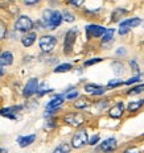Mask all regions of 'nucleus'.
Returning <instances> with one entry per match:
<instances>
[{"label":"nucleus","mask_w":144,"mask_h":153,"mask_svg":"<svg viewBox=\"0 0 144 153\" xmlns=\"http://www.w3.org/2000/svg\"><path fill=\"white\" fill-rule=\"evenodd\" d=\"M36 40H37V33L36 32L29 30V32H25L20 41H21V44H23L24 48H31L34 42H36Z\"/></svg>","instance_id":"obj_12"},{"label":"nucleus","mask_w":144,"mask_h":153,"mask_svg":"<svg viewBox=\"0 0 144 153\" xmlns=\"http://www.w3.org/2000/svg\"><path fill=\"white\" fill-rule=\"evenodd\" d=\"M104 30H106V28L102 27V25H99V24H89V25L85 27L86 37H87L89 40L102 37V34L104 33Z\"/></svg>","instance_id":"obj_6"},{"label":"nucleus","mask_w":144,"mask_h":153,"mask_svg":"<svg viewBox=\"0 0 144 153\" xmlns=\"http://www.w3.org/2000/svg\"><path fill=\"white\" fill-rule=\"evenodd\" d=\"M90 104H91L90 100L85 97H79L78 99L74 102V107L77 108V110H85V108L90 107Z\"/></svg>","instance_id":"obj_18"},{"label":"nucleus","mask_w":144,"mask_h":153,"mask_svg":"<svg viewBox=\"0 0 144 153\" xmlns=\"http://www.w3.org/2000/svg\"><path fill=\"white\" fill-rule=\"evenodd\" d=\"M140 81V75L137 74L135 76H132V78H130V79H127L126 82H124V85H127V86H130V85H134V83H137V82Z\"/></svg>","instance_id":"obj_31"},{"label":"nucleus","mask_w":144,"mask_h":153,"mask_svg":"<svg viewBox=\"0 0 144 153\" xmlns=\"http://www.w3.org/2000/svg\"><path fill=\"white\" fill-rule=\"evenodd\" d=\"M102 61H103V58H101V57H97V58H91V59H87V61H85L84 66L89 68V66H93V65H95V63L102 62Z\"/></svg>","instance_id":"obj_29"},{"label":"nucleus","mask_w":144,"mask_h":153,"mask_svg":"<svg viewBox=\"0 0 144 153\" xmlns=\"http://www.w3.org/2000/svg\"><path fill=\"white\" fill-rule=\"evenodd\" d=\"M62 20H65L66 23H73V21L75 20V16L70 11H63L62 12Z\"/></svg>","instance_id":"obj_26"},{"label":"nucleus","mask_w":144,"mask_h":153,"mask_svg":"<svg viewBox=\"0 0 144 153\" xmlns=\"http://www.w3.org/2000/svg\"><path fill=\"white\" fill-rule=\"evenodd\" d=\"M4 74H5V70L3 69V66H0V78H1Z\"/></svg>","instance_id":"obj_38"},{"label":"nucleus","mask_w":144,"mask_h":153,"mask_svg":"<svg viewBox=\"0 0 144 153\" xmlns=\"http://www.w3.org/2000/svg\"><path fill=\"white\" fill-rule=\"evenodd\" d=\"M49 92H52V88H46V83H44L41 88H40V87L37 88V92H36V94L38 95V97H44L45 94H49Z\"/></svg>","instance_id":"obj_28"},{"label":"nucleus","mask_w":144,"mask_h":153,"mask_svg":"<svg viewBox=\"0 0 144 153\" xmlns=\"http://www.w3.org/2000/svg\"><path fill=\"white\" fill-rule=\"evenodd\" d=\"M78 91H72V92H70V91H68V92H66V99H68V100H73V99H77V98H78Z\"/></svg>","instance_id":"obj_34"},{"label":"nucleus","mask_w":144,"mask_h":153,"mask_svg":"<svg viewBox=\"0 0 144 153\" xmlns=\"http://www.w3.org/2000/svg\"><path fill=\"white\" fill-rule=\"evenodd\" d=\"M38 88V79L37 78H31L29 81L25 83L23 88V97L24 98H31L37 92Z\"/></svg>","instance_id":"obj_8"},{"label":"nucleus","mask_w":144,"mask_h":153,"mask_svg":"<svg viewBox=\"0 0 144 153\" xmlns=\"http://www.w3.org/2000/svg\"><path fill=\"white\" fill-rule=\"evenodd\" d=\"M72 69H73L72 63H61V65H58L57 68H54L53 71L54 73H68Z\"/></svg>","instance_id":"obj_22"},{"label":"nucleus","mask_w":144,"mask_h":153,"mask_svg":"<svg viewBox=\"0 0 144 153\" xmlns=\"http://www.w3.org/2000/svg\"><path fill=\"white\" fill-rule=\"evenodd\" d=\"M86 0H68V3L74 8H81L85 4Z\"/></svg>","instance_id":"obj_30"},{"label":"nucleus","mask_w":144,"mask_h":153,"mask_svg":"<svg viewBox=\"0 0 144 153\" xmlns=\"http://www.w3.org/2000/svg\"><path fill=\"white\" fill-rule=\"evenodd\" d=\"M0 152H7V151H5L4 148H0Z\"/></svg>","instance_id":"obj_39"},{"label":"nucleus","mask_w":144,"mask_h":153,"mask_svg":"<svg viewBox=\"0 0 144 153\" xmlns=\"http://www.w3.org/2000/svg\"><path fill=\"white\" fill-rule=\"evenodd\" d=\"M124 111H126V108H124L123 102H118L116 104H114V106L108 110V115H110L113 119H120L124 115Z\"/></svg>","instance_id":"obj_11"},{"label":"nucleus","mask_w":144,"mask_h":153,"mask_svg":"<svg viewBox=\"0 0 144 153\" xmlns=\"http://www.w3.org/2000/svg\"><path fill=\"white\" fill-rule=\"evenodd\" d=\"M124 85V82L122 81H110L107 85V88H115V87H119V86Z\"/></svg>","instance_id":"obj_32"},{"label":"nucleus","mask_w":144,"mask_h":153,"mask_svg":"<svg viewBox=\"0 0 144 153\" xmlns=\"http://www.w3.org/2000/svg\"><path fill=\"white\" fill-rule=\"evenodd\" d=\"M126 13H127L126 9H122V8L115 9V11L113 12V17H111V21H113V23H116V21H119L120 19H122V16H124Z\"/></svg>","instance_id":"obj_21"},{"label":"nucleus","mask_w":144,"mask_h":153,"mask_svg":"<svg viewBox=\"0 0 144 153\" xmlns=\"http://www.w3.org/2000/svg\"><path fill=\"white\" fill-rule=\"evenodd\" d=\"M87 141H89L87 131L86 129H78L72 137V148L81 149V148H84L85 145H87Z\"/></svg>","instance_id":"obj_3"},{"label":"nucleus","mask_w":144,"mask_h":153,"mask_svg":"<svg viewBox=\"0 0 144 153\" xmlns=\"http://www.w3.org/2000/svg\"><path fill=\"white\" fill-rule=\"evenodd\" d=\"M142 24V19L139 17H132V19H126L120 23V27L127 28V29H131V28H136Z\"/></svg>","instance_id":"obj_17"},{"label":"nucleus","mask_w":144,"mask_h":153,"mask_svg":"<svg viewBox=\"0 0 144 153\" xmlns=\"http://www.w3.org/2000/svg\"><path fill=\"white\" fill-rule=\"evenodd\" d=\"M111 68H113V71L115 75H123L124 73H126V70H124V65L119 61H114L111 63Z\"/></svg>","instance_id":"obj_20"},{"label":"nucleus","mask_w":144,"mask_h":153,"mask_svg":"<svg viewBox=\"0 0 144 153\" xmlns=\"http://www.w3.org/2000/svg\"><path fill=\"white\" fill-rule=\"evenodd\" d=\"M40 1H41V0H23L24 5H27V7H33V5H37Z\"/></svg>","instance_id":"obj_35"},{"label":"nucleus","mask_w":144,"mask_h":153,"mask_svg":"<svg viewBox=\"0 0 144 153\" xmlns=\"http://www.w3.org/2000/svg\"><path fill=\"white\" fill-rule=\"evenodd\" d=\"M114 33H115V29H106L104 30V33L102 34V42H108V41H111L113 40V37H114Z\"/></svg>","instance_id":"obj_23"},{"label":"nucleus","mask_w":144,"mask_h":153,"mask_svg":"<svg viewBox=\"0 0 144 153\" xmlns=\"http://www.w3.org/2000/svg\"><path fill=\"white\" fill-rule=\"evenodd\" d=\"M77 37H78V29L77 28H72L66 32L65 38H63V53L65 54H70L73 52Z\"/></svg>","instance_id":"obj_2"},{"label":"nucleus","mask_w":144,"mask_h":153,"mask_svg":"<svg viewBox=\"0 0 144 153\" xmlns=\"http://www.w3.org/2000/svg\"><path fill=\"white\" fill-rule=\"evenodd\" d=\"M36 141V135H28V136H20V137L17 139V143H19V146H21V148H27V146L32 145L33 143Z\"/></svg>","instance_id":"obj_16"},{"label":"nucleus","mask_w":144,"mask_h":153,"mask_svg":"<svg viewBox=\"0 0 144 153\" xmlns=\"http://www.w3.org/2000/svg\"><path fill=\"white\" fill-rule=\"evenodd\" d=\"M118 146V143H116V139L114 137H110V139H106L104 141H102L101 144L98 145V151H102V152H111V151H115Z\"/></svg>","instance_id":"obj_10"},{"label":"nucleus","mask_w":144,"mask_h":153,"mask_svg":"<svg viewBox=\"0 0 144 153\" xmlns=\"http://www.w3.org/2000/svg\"><path fill=\"white\" fill-rule=\"evenodd\" d=\"M130 65H131V68H132V70L135 73H137V74L140 75V70H139V66H137V63L136 61H130Z\"/></svg>","instance_id":"obj_36"},{"label":"nucleus","mask_w":144,"mask_h":153,"mask_svg":"<svg viewBox=\"0 0 144 153\" xmlns=\"http://www.w3.org/2000/svg\"><path fill=\"white\" fill-rule=\"evenodd\" d=\"M56 45H57V37L52 36V34H44L38 40V46H40L41 52L44 53H52Z\"/></svg>","instance_id":"obj_1"},{"label":"nucleus","mask_w":144,"mask_h":153,"mask_svg":"<svg viewBox=\"0 0 144 153\" xmlns=\"http://www.w3.org/2000/svg\"><path fill=\"white\" fill-rule=\"evenodd\" d=\"M143 106H144V99H140V100H136V102H130L128 106H127V111L131 114L136 112V111H139Z\"/></svg>","instance_id":"obj_19"},{"label":"nucleus","mask_w":144,"mask_h":153,"mask_svg":"<svg viewBox=\"0 0 144 153\" xmlns=\"http://www.w3.org/2000/svg\"><path fill=\"white\" fill-rule=\"evenodd\" d=\"M0 53H1V48H0Z\"/></svg>","instance_id":"obj_40"},{"label":"nucleus","mask_w":144,"mask_h":153,"mask_svg":"<svg viewBox=\"0 0 144 153\" xmlns=\"http://www.w3.org/2000/svg\"><path fill=\"white\" fill-rule=\"evenodd\" d=\"M85 91L86 92H89V94H91V95H102V94H104L106 92V88L104 87H102V86H99V85H94V83H87L85 86Z\"/></svg>","instance_id":"obj_14"},{"label":"nucleus","mask_w":144,"mask_h":153,"mask_svg":"<svg viewBox=\"0 0 144 153\" xmlns=\"http://www.w3.org/2000/svg\"><path fill=\"white\" fill-rule=\"evenodd\" d=\"M8 34V27L5 24V21L0 20V41H3Z\"/></svg>","instance_id":"obj_25"},{"label":"nucleus","mask_w":144,"mask_h":153,"mask_svg":"<svg viewBox=\"0 0 144 153\" xmlns=\"http://www.w3.org/2000/svg\"><path fill=\"white\" fill-rule=\"evenodd\" d=\"M126 49H123V48H120V49L116 50V56H126Z\"/></svg>","instance_id":"obj_37"},{"label":"nucleus","mask_w":144,"mask_h":153,"mask_svg":"<svg viewBox=\"0 0 144 153\" xmlns=\"http://www.w3.org/2000/svg\"><path fill=\"white\" fill-rule=\"evenodd\" d=\"M99 143V135H94V136H91L90 139H89V141H87V145H91V146H94V145H97Z\"/></svg>","instance_id":"obj_33"},{"label":"nucleus","mask_w":144,"mask_h":153,"mask_svg":"<svg viewBox=\"0 0 144 153\" xmlns=\"http://www.w3.org/2000/svg\"><path fill=\"white\" fill-rule=\"evenodd\" d=\"M63 122L66 124H69L70 127L78 128V127H81L82 124L86 122V119H85L84 115L79 114V112H69V114L63 115Z\"/></svg>","instance_id":"obj_5"},{"label":"nucleus","mask_w":144,"mask_h":153,"mask_svg":"<svg viewBox=\"0 0 144 153\" xmlns=\"http://www.w3.org/2000/svg\"><path fill=\"white\" fill-rule=\"evenodd\" d=\"M13 63V54L11 52H1L0 53V66H11Z\"/></svg>","instance_id":"obj_15"},{"label":"nucleus","mask_w":144,"mask_h":153,"mask_svg":"<svg viewBox=\"0 0 144 153\" xmlns=\"http://www.w3.org/2000/svg\"><path fill=\"white\" fill-rule=\"evenodd\" d=\"M72 149V145H69L68 143H61V144L54 149V153H68Z\"/></svg>","instance_id":"obj_24"},{"label":"nucleus","mask_w":144,"mask_h":153,"mask_svg":"<svg viewBox=\"0 0 144 153\" xmlns=\"http://www.w3.org/2000/svg\"><path fill=\"white\" fill-rule=\"evenodd\" d=\"M143 91H144V83L139 85V86H135V87H132V88H130V90L127 91V94H128V95H137V94H140V92H143Z\"/></svg>","instance_id":"obj_27"},{"label":"nucleus","mask_w":144,"mask_h":153,"mask_svg":"<svg viewBox=\"0 0 144 153\" xmlns=\"http://www.w3.org/2000/svg\"><path fill=\"white\" fill-rule=\"evenodd\" d=\"M63 102H65V99H63L62 95H57V97H54L53 99H50L49 102H48V104H46L45 116H49V115L56 114L57 111L60 110V107L63 104Z\"/></svg>","instance_id":"obj_7"},{"label":"nucleus","mask_w":144,"mask_h":153,"mask_svg":"<svg viewBox=\"0 0 144 153\" xmlns=\"http://www.w3.org/2000/svg\"><path fill=\"white\" fill-rule=\"evenodd\" d=\"M23 110V106H15V107H7V108H1L0 110V115L5 116L8 119H16V114L19 111Z\"/></svg>","instance_id":"obj_13"},{"label":"nucleus","mask_w":144,"mask_h":153,"mask_svg":"<svg viewBox=\"0 0 144 153\" xmlns=\"http://www.w3.org/2000/svg\"><path fill=\"white\" fill-rule=\"evenodd\" d=\"M62 21H63L62 20V12L53 11V13H52V16H50L49 21L46 23V28L48 29H50V30H54V29H57V28L60 27Z\"/></svg>","instance_id":"obj_9"},{"label":"nucleus","mask_w":144,"mask_h":153,"mask_svg":"<svg viewBox=\"0 0 144 153\" xmlns=\"http://www.w3.org/2000/svg\"><path fill=\"white\" fill-rule=\"evenodd\" d=\"M33 28H34V23L32 21V19L29 16H27V15L19 16L17 20L15 21V29L19 32H23V33L32 30Z\"/></svg>","instance_id":"obj_4"}]
</instances>
